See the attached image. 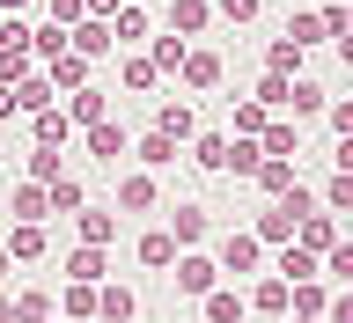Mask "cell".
Returning a JSON list of instances; mask_svg holds the SVG:
<instances>
[{"label": "cell", "instance_id": "db71d44e", "mask_svg": "<svg viewBox=\"0 0 353 323\" xmlns=\"http://www.w3.org/2000/svg\"><path fill=\"white\" fill-rule=\"evenodd\" d=\"M8 272H15V258H8V242H0V280H8Z\"/></svg>", "mask_w": 353, "mask_h": 323}, {"label": "cell", "instance_id": "f907efd6", "mask_svg": "<svg viewBox=\"0 0 353 323\" xmlns=\"http://www.w3.org/2000/svg\"><path fill=\"white\" fill-rule=\"evenodd\" d=\"M0 323H15V294L8 286H0Z\"/></svg>", "mask_w": 353, "mask_h": 323}, {"label": "cell", "instance_id": "e0dca14e", "mask_svg": "<svg viewBox=\"0 0 353 323\" xmlns=\"http://www.w3.org/2000/svg\"><path fill=\"white\" fill-rule=\"evenodd\" d=\"M221 74H228V66H221V52H206V44H199L192 59H184V74H176V81H184V88H221Z\"/></svg>", "mask_w": 353, "mask_h": 323}, {"label": "cell", "instance_id": "f5cc1de1", "mask_svg": "<svg viewBox=\"0 0 353 323\" xmlns=\"http://www.w3.org/2000/svg\"><path fill=\"white\" fill-rule=\"evenodd\" d=\"M22 8H30V0H0V15H22Z\"/></svg>", "mask_w": 353, "mask_h": 323}, {"label": "cell", "instance_id": "11a10c76", "mask_svg": "<svg viewBox=\"0 0 353 323\" xmlns=\"http://www.w3.org/2000/svg\"><path fill=\"white\" fill-rule=\"evenodd\" d=\"M287 323H324V316H287Z\"/></svg>", "mask_w": 353, "mask_h": 323}, {"label": "cell", "instance_id": "1f68e13d", "mask_svg": "<svg viewBox=\"0 0 353 323\" xmlns=\"http://www.w3.org/2000/svg\"><path fill=\"white\" fill-rule=\"evenodd\" d=\"M316 22H324V44H339L353 30V0H324V8H316Z\"/></svg>", "mask_w": 353, "mask_h": 323}, {"label": "cell", "instance_id": "6da1fadb", "mask_svg": "<svg viewBox=\"0 0 353 323\" xmlns=\"http://www.w3.org/2000/svg\"><path fill=\"white\" fill-rule=\"evenodd\" d=\"M170 280H176V294H199V302H206V294L221 286V264L206 258V250H184V258L170 264Z\"/></svg>", "mask_w": 353, "mask_h": 323}, {"label": "cell", "instance_id": "603a6c76", "mask_svg": "<svg viewBox=\"0 0 353 323\" xmlns=\"http://www.w3.org/2000/svg\"><path fill=\"white\" fill-rule=\"evenodd\" d=\"M103 272H110V258H103V250H88V242H81V250H66V280L103 286Z\"/></svg>", "mask_w": 353, "mask_h": 323}, {"label": "cell", "instance_id": "f546056e", "mask_svg": "<svg viewBox=\"0 0 353 323\" xmlns=\"http://www.w3.org/2000/svg\"><path fill=\"white\" fill-rule=\"evenodd\" d=\"M59 316H66V323H96V286L66 280V302H59Z\"/></svg>", "mask_w": 353, "mask_h": 323}, {"label": "cell", "instance_id": "e575fe53", "mask_svg": "<svg viewBox=\"0 0 353 323\" xmlns=\"http://www.w3.org/2000/svg\"><path fill=\"white\" fill-rule=\"evenodd\" d=\"M22 169H30V184H59V147H30V162H22Z\"/></svg>", "mask_w": 353, "mask_h": 323}, {"label": "cell", "instance_id": "d6a6232c", "mask_svg": "<svg viewBox=\"0 0 353 323\" xmlns=\"http://www.w3.org/2000/svg\"><path fill=\"white\" fill-rule=\"evenodd\" d=\"M265 125H272V110L243 96V103H236V140H265Z\"/></svg>", "mask_w": 353, "mask_h": 323}, {"label": "cell", "instance_id": "ffe728a7", "mask_svg": "<svg viewBox=\"0 0 353 323\" xmlns=\"http://www.w3.org/2000/svg\"><path fill=\"white\" fill-rule=\"evenodd\" d=\"M228 147H236L228 132H199V140H192V162H199V169H214V176H228Z\"/></svg>", "mask_w": 353, "mask_h": 323}, {"label": "cell", "instance_id": "277c9868", "mask_svg": "<svg viewBox=\"0 0 353 323\" xmlns=\"http://www.w3.org/2000/svg\"><path fill=\"white\" fill-rule=\"evenodd\" d=\"M66 52H74V59H110V52H118V37H110V22H96V15H81L74 22V30H66Z\"/></svg>", "mask_w": 353, "mask_h": 323}, {"label": "cell", "instance_id": "2e32d148", "mask_svg": "<svg viewBox=\"0 0 353 323\" xmlns=\"http://www.w3.org/2000/svg\"><path fill=\"white\" fill-rule=\"evenodd\" d=\"M199 309H206V323H250V302H243V286H214Z\"/></svg>", "mask_w": 353, "mask_h": 323}, {"label": "cell", "instance_id": "cb8c5ba5", "mask_svg": "<svg viewBox=\"0 0 353 323\" xmlns=\"http://www.w3.org/2000/svg\"><path fill=\"white\" fill-rule=\"evenodd\" d=\"M294 184H302V169H294V162H258V191H265V206H272V198H287Z\"/></svg>", "mask_w": 353, "mask_h": 323}, {"label": "cell", "instance_id": "d4e9b609", "mask_svg": "<svg viewBox=\"0 0 353 323\" xmlns=\"http://www.w3.org/2000/svg\"><path fill=\"white\" fill-rule=\"evenodd\" d=\"M265 74L294 81V74H302V44H294V37H272V44H265Z\"/></svg>", "mask_w": 353, "mask_h": 323}, {"label": "cell", "instance_id": "5b68a950", "mask_svg": "<svg viewBox=\"0 0 353 323\" xmlns=\"http://www.w3.org/2000/svg\"><path fill=\"white\" fill-rule=\"evenodd\" d=\"M221 272H258V264H265V242L258 236H250V228H228V236H221Z\"/></svg>", "mask_w": 353, "mask_h": 323}, {"label": "cell", "instance_id": "30bf717a", "mask_svg": "<svg viewBox=\"0 0 353 323\" xmlns=\"http://www.w3.org/2000/svg\"><path fill=\"white\" fill-rule=\"evenodd\" d=\"M132 258L148 264V272H170V264L184 258V250H176V236H170V228H148V236L132 242Z\"/></svg>", "mask_w": 353, "mask_h": 323}, {"label": "cell", "instance_id": "836d02e7", "mask_svg": "<svg viewBox=\"0 0 353 323\" xmlns=\"http://www.w3.org/2000/svg\"><path fill=\"white\" fill-rule=\"evenodd\" d=\"M110 37H118V44H140V37H148V8H118V15H110Z\"/></svg>", "mask_w": 353, "mask_h": 323}, {"label": "cell", "instance_id": "7dc6e473", "mask_svg": "<svg viewBox=\"0 0 353 323\" xmlns=\"http://www.w3.org/2000/svg\"><path fill=\"white\" fill-rule=\"evenodd\" d=\"M324 118H331V132H339V140H353V96H339V103H324Z\"/></svg>", "mask_w": 353, "mask_h": 323}, {"label": "cell", "instance_id": "9c48e42d", "mask_svg": "<svg viewBox=\"0 0 353 323\" xmlns=\"http://www.w3.org/2000/svg\"><path fill=\"white\" fill-rule=\"evenodd\" d=\"M176 140H162V132H140V140H132V162H140V169L148 176H162V169H176Z\"/></svg>", "mask_w": 353, "mask_h": 323}, {"label": "cell", "instance_id": "c3c4849f", "mask_svg": "<svg viewBox=\"0 0 353 323\" xmlns=\"http://www.w3.org/2000/svg\"><path fill=\"white\" fill-rule=\"evenodd\" d=\"M324 323H353V286H346V294H339V302L324 309Z\"/></svg>", "mask_w": 353, "mask_h": 323}, {"label": "cell", "instance_id": "7c38bea8", "mask_svg": "<svg viewBox=\"0 0 353 323\" xmlns=\"http://www.w3.org/2000/svg\"><path fill=\"white\" fill-rule=\"evenodd\" d=\"M8 206H15V220H22V228H44V220H52V198H44V184H30V176L8 191Z\"/></svg>", "mask_w": 353, "mask_h": 323}, {"label": "cell", "instance_id": "681fc988", "mask_svg": "<svg viewBox=\"0 0 353 323\" xmlns=\"http://www.w3.org/2000/svg\"><path fill=\"white\" fill-rule=\"evenodd\" d=\"M331 162H339V176H353V140H339V154H331Z\"/></svg>", "mask_w": 353, "mask_h": 323}, {"label": "cell", "instance_id": "7a4b0ae2", "mask_svg": "<svg viewBox=\"0 0 353 323\" xmlns=\"http://www.w3.org/2000/svg\"><path fill=\"white\" fill-rule=\"evenodd\" d=\"M148 132H162V140H176V147H192L199 140V110L184 103V96H162V103H154V125Z\"/></svg>", "mask_w": 353, "mask_h": 323}, {"label": "cell", "instance_id": "4dcf8cb0", "mask_svg": "<svg viewBox=\"0 0 353 323\" xmlns=\"http://www.w3.org/2000/svg\"><path fill=\"white\" fill-rule=\"evenodd\" d=\"M44 198H52V213H81V206H88L81 176H59V184H44Z\"/></svg>", "mask_w": 353, "mask_h": 323}, {"label": "cell", "instance_id": "ac0fdd59", "mask_svg": "<svg viewBox=\"0 0 353 323\" xmlns=\"http://www.w3.org/2000/svg\"><path fill=\"white\" fill-rule=\"evenodd\" d=\"M74 228H81L88 250H110V236H118V213H103V206H81V213H74Z\"/></svg>", "mask_w": 353, "mask_h": 323}, {"label": "cell", "instance_id": "9a60e30c", "mask_svg": "<svg viewBox=\"0 0 353 323\" xmlns=\"http://www.w3.org/2000/svg\"><path fill=\"white\" fill-rule=\"evenodd\" d=\"M250 236H258L265 250H287V242H294V213H287L280 198H272V206H265V213H258V228H250Z\"/></svg>", "mask_w": 353, "mask_h": 323}, {"label": "cell", "instance_id": "7402d4cb", "mask_svg": "<svg viewBox=\"0 0 353 323\" xmlns=\"http://www.w3.org/2000/svg\"><path fill=\"white\" fill-rule=\"evenodd\" d=\"M170 236H176V250H192V242L206 236V206H192V198H184V206H170Z\"/></svg>", "mask_w": 353, "mask_h": 323}, {"label": "cell", "instance_id": "d6986e66", "mask_svg": "<svg viewBox=\"0 0 353 323\" xmlns=\"http://www.w3.org/2000/svg\"><path fill=\"white\" fill-rule=\"evenodd\" d=\"M140 302H132V286H96V323H132Z\"/></svg>", "mask_w": 353, "mask_h": 323}, {"label": "cell", "instance_id": "4316f807", "mask_svg": "<svg viewBox=\"0 0 353 323\" xmlns=\"http://www.w3.org/2000/svg\"><path fill=\"white\" fill-rule=\"evenodd\" d=\"M30 132H37V147H66V140H74V125H66V110H59V103L37 110V118H30Z\"/></svg>", "mask_w": 353, "mask_h": 323}, {"label": "cell", "instance_id": "bcb514c9", "mask_svg": "<svg viewBox=\"0 0 353 323\" xmlns=\"http://www.w3.org/2000/svg\"><path fill=\"white\" fill-rule=\"evenodd\" d=\"M8 258H44V228H15L8 236Z\"/></svg>", "mask_w": 353, "mask_h": 323}, {"label": "cell", "instance_id": "74e56055", "mask_svg": "<svg viewBox=\"0 0 353 323\" xmlns=\"http://www.w3.org/2000/svg\"><path fill=\"white\" fill-rule=\"evenodd\" d=\"M59 316V309H52V294H37V286H30V294H15V323H52Z\"/></svg>", "mask_w": 353, "mask_h": 323}, {"label": "cell", "instance_id": "3957f363", "mask_svg": "<svg viewBox=\"0 0 353 323\" xmlns=\"http://www.w3.org/2000/svg\"><path fill=\"white\" fill-rule=\"evenodd\" d=\"M243 302H250V316L287 323V316H294V286H287L280 272H265V280H250V294H243Z\"/></svg>", "mask_w": 353, "mask_h": 323}, {"label": "cell", "instance_id": "f1b7e54d", "mask_svg": "<svg viewBox=\"0 0 353 323\" xmlns=\"http://www.w3.org/2000/svg\"><path fill=\"white\" fill-rule=\"evenodd\" d=\"M324 103H331L324 88L309 81V74H294V88H287V110H294V118H316V110H324Z\"/></svg>", "mask_w": 353, "mask_h": 323}, {"label": "cell", "instance_id": "b9f144b4", "mask_svg": "<svg viewBox=\"0 0 353 323\" xmlns=\"http://www.w3.org/2000/svg\"><path fill=\"white\" fill-rule=\"evenodd\" d=\"M287 37L302 44V52H309V44H324V22H316V8H302V15L287 22Z\"/></svg>", "mask_w": 353, "mask_h": 323}, {"label": "cell", "instance_id": "d590c367", "mask_svg": "<svg viewBox=\"0 0 353 323\" xmlns=\"http://www.w3.org/2000/svg\"><path fill=\"white\" fill-rule=\"evenodd\" d=\"M316 206H324V213H353V176H339V169H331V184L316 191Z\"/></svg>", "mask_w": 353, "mask_h": 323}, {"label": "cell", "instance_id": "f35d334b", "mask_svg": "<svg viewBox=\"0 0 353 323\" xmlns=\"http://www.w3.org/2000/svg\"><path fill=\"white\" fill-rule=\"evenodd\" d=\"M324 309H331L324 280H302V286H294V316H324Z\"/></svg>", "mask_w": 353, "mask_h": 323}, {"label": "cell", "instance_id": "6f0895ef", "mask_svg": "<svg viewBox=\"0 0 353 323\" xmlns=\"http://www.w3.org/2000/svg\"><path fill=\"white\" fill-rule=\"evenodd\" d=\"M52 323H66V316H52Z\"/></svg>", "mask_w": 353, "mask_h": 323}, {"label": "cell", "instance_id": "f6af8a7d", "mask_svg": "<svg viewBox=\"0 0 353 323\" xmlns=\"http://www.w3.org/2000/svg\"><path fill=\"white\" fill-rule=\"evenodd\" d=\"M81 15H88V0H44V22H59V30H74Z\"/></svg>", "mask_w": 353, "mask_h": 323}, {"label": "cell", "instance_id": "ee69618b", "mask_svg": "<svg viewBox=\"0 0 353 323\" xmlns=\"http://www.w3.org/2000/svg\"><path fill=\"white\" fill-rule=\"evenodd\" d=\"M214 15L236 22V30H250V22H258V0H214Z\"/></svg>", "mask_w": 353, "mask_h": 323}, {"label": "cell", "instance_id": "83f0119b", "mask_svg": "<svg viewBox=\"0 0 353 323\" xmlns=\"http://www.w3.org/2000/svg\"><path fill=\"white\" fill-rule=\"evenodd\" d=\"M59 103V96H52V81H44V74H22L15 81V110H30V118H37V110H52Z\"/></svg>", "mask_w": 353, "mask_h": 323}, {"label": "cell", "instance_id": "8992f818", "mask_svg": "<svg viewBox=\"0 0 353 323\" xmlns=\"http://www.w3.org/2000/svg\"><path fill=\"white\" fill-rule=\"evenodd\" d=\"M154 198H162V184H154L148 169H125V176H118V213H154Z\"/></svg>", "mask_w": 353, "mask_h": 323}, {"label": "cell", "instance_id": "60d3db41", "mask_svg": "<svg viewBox=\"0 0 353 323\" xmlns=\"http://www.w3.org/2000/svg\"><path fill=\"white\" fill-rule=\"evenodd\" d=\"M324 272H331V280H346V286H353V236H339V242L324 250Z\"/></svg>", "mask_w": 353, "mask_h": 323}, {"label": "cell", "instance_id": "484cf974", "mask_svg": "<svg viewBox=\"0 0 353 323\" xmlns=\"http://www.w3.org/2000/svg\"><path fill=\"white\" fill-rule=\"evenodd\" d=\"M148 59H154V74H184V59H192V44H184V37H170V30H162V37L148 44Z\"/></svg>", "mask_w": 353, "mask_h": 323}, {"label": "cell", "instance_id": "9f6ffc18", "mask_svg": "<svg viewBox=\"0 0 353 323\" xmlns=\"http://www.w3.org/2000/svg\"><path fill=\"white\" fill-rule=\"evenodd\" d=\"M118 8H140V0H118Z\"/></svg>", "mask_w": 353, "mask_h": 323}, {"label": "cell", "instance_id": "8d00e7d4", "mask_svg": "<svg viewBox=\"0 0 353 323\" xmlns=\"http://www.w3.org/2000/svg\"><path fill=\"white\" fill-rule=\"evenodd\" d=\"M228 140H236V132H228ZM258 162H265L258 140H236V147H228V176H258Z\"/></svg>", "mask_w": 353, "mask_h": 323}, {"label": "cell", "instance_id": "7bdbcfd3", "mask_svg": "<svg viewBox=\"0 0 353 323\" xmlns=\"http://www.w3.org/2000/svg\"><path fill=\"white\" fill-rule=\"evenodd\" d=\"M287 88H294V81H280V74H258V96H250V103H265V110H287Z\"/></svg>", "mask_w": 353, "mask_h": 323}, {"label": "cell", "instance_id": "5bb4252c", "mask_svg": "<svg viewBox=\"0 0 353 323\" xmlns=\"http://www.w3.org/2000/svg\"><path fill=\"white\" fill-rule=\"evenodd\" d=\"M37 74L52 81V96H59V88H66V96H81V88H88V59H74V52H59V59L37 66Z\"/></svg>", "mask_w": 353, "mask_h": 323}, {"label": "cell", "instance_id": "52a82bcc", "mask_svg": "<svg viewBox=\"0 0 353 323\" xmlns=\"http://www.w3.org/2000/svg\"><path fill=\"white\" fill-rule=\"evenodd\" d=\"M162 22H170V37H199V30L214 22V0H170Z\"/></svg>", "mask_w": 353, "mask_h": 323}, {"label": "cell", "instance_id": "8fae6325", "mask_svg": "<svg viewBox=\"0 0 353 323\" xmlns=\"http://www.w3.org/2000/svg\"><path fill=\"white\" fill-rule=\"evenodd\" d=\"M339 242V213H309L302 228H294V250H309V258L324 264V250Z\"/></svg>", "mask_w": 353, "mask_h": 323}, {"label": "cell", "instance_id": "44dd1931", "mask_svg": "<svg viewBox=\"0 0 353 323\" xmlns=\"http://www.w3.org/2000/svg\"><path fill=\"white\" fill-rule=\"evenodd\" d=\"M272 272H280V280H287V286H302V280H324V264L309 258V250H294V242H287L280 258H272Z\"/></svg>", "mask_w": 353, "mask_h": 323}, {"label": "cell", "instance_id": "ab89813d", "mask_svg": "<svg viewBox=\"0 0 353 323\" xmlns=\"http://www.w3.org/2000/svg\"><path fill=\"white\" fill-rule=\"evenodd\" d=\"M118 74H125V88H140V96H148L154 81H162V74H154V59H148V52H132V59L118 66Z\"/></svg>", "mask_w": 353, "mask_h": 323}, {"label": "cell", "instance_id": "4fadbf2b", "mask_svg": "<svg viewBox=\"0 0 353 323\" xmlns=\"http://www.w3.org/2000/svg\"><path fill=\"white\" fill-rule=\"evenodd\" d=\"M81 140H88V154H96V162H125V154H132V132L110 125V118H103V125H88Z\"/></svg>", "mask_w": 353, "mask_h": 323}, {"label": "cell", "instance_id": "816d5d0a", "mask_svg": "<svg viewBox=\"0 0 353 323\" xmlns=\"http://www.w3.org/2000/svg\"><path fill=\"white\" fill-rule=\"evenodd\" d=\"M331 52H339V59H346V66H353V30H346V37H339V44H331Z\"/></svg>", "mask_w": 353, "mask_h": 323}, {"label": "cell", "instance_id": "ba28073f", "mask_svg": "<svg viewBox=\"0 0 353 323\" xmlns=\"http://www.w3.org/2000/svg\"><path fill=\"white\" fill-rule=\"evenodd\" d=\"M59 110H66V125H81V132H88V125H103V118H110V96H103L96 81H88L81 96H66Z\"/></svg>", "mask_w": 353, "mask_h": 323}]
</instances>
